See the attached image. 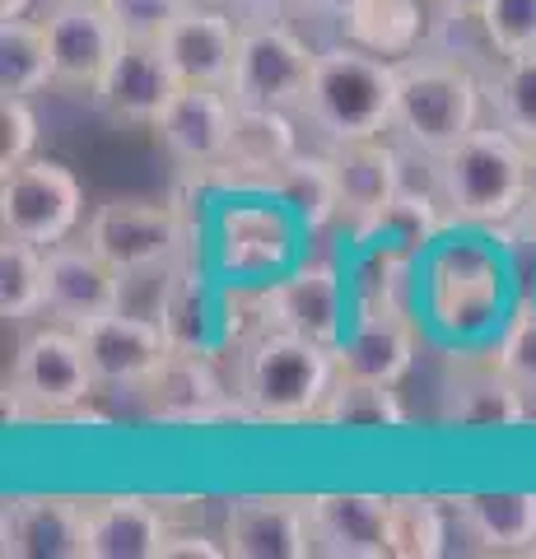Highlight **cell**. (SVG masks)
I'll list each match as a JSON object with an SVG mask.
<instances>
[{"label":"cell","mask_w":536,"mask_h":559,"mask_svg":"<svg viewBox=\"0 0 536 559\" xmlns=\"http://www.w3.org/2000/svg\"><path fill=\"white\" fill-rule=\"evenodd\" d=\"M313 555L326 559H388L392 555V495L326 489L308 499Z\"/></svg>","instance_id":"obj_17"},{"label":"cell","mask_w":536,"mask_h":559,"mask_svg":"<svg viewBox=\"0 0 536 559\" xmlns=\"http://www.w3.org/2000/svg\"><path fill=\"white\" fill-rule=\"evenodd\" d=\"M355 5H359V0H299L303 14H318V20H332V24H341Z\"/></svg>","instance_id":"obj_45"},{"label":"cell","mask_w":536,"mask_h":559,"mask_svg":"<svg viewBox=\"0 0 536 559\" xmlns=\"http://www.w3.org/2000/svg\"><path fill=\"white\" fill-rule=\"evenodd\" d=\"M229 5L243 24H281L289 10H299V0H229Z\"/></svg>","instance_id":"obj_44"},{"label":"cell","mask_w":536,"mask_h":559,"mask_svg":"<svg viewBox=\"0 0 536 559\" xmlns=\"http://www.w3.org/2000/svg\"><path fill=\"white\" fill-rule=\"evenodd\" d=\"M336 388V349L285 326H262L238 345V396L257 425H318L326 392Z\"/></svg>","instance_id":"obj_1"},{"label":"cell","mask_w":536,"mask_h":559,"mask_svg":"<svg viewBox=\"0 0 536 559\" xmlns=\"http://www.w3.org/2000/svg\"><path fill=\"white\" fill-rule=\"evenodd\" d=\"M359 248H392L406 257H420L425 248H434L439 234L448 229V215L439 201L429 197H410V191H396L388 205H378L373 215L345 224Z\"/></svg>","instance_id":"obj_29"},{"label":"cell","mask_w":536,"mask_h":559,"mask_svg":"<svg viewBox=\"0 0 536 559\" xmlns=\"http://www.w3.org/2000/svg\"><path fill=\"white\" fill-rule=\"evenodd\" d=\"M266 191L303 229H326L332 219H341V187H336V168L326 154H294L271 178Z\"/></svg>","instance_id":"obj_31"},{"label":"cell","mask_w":536,"mask_h":559,"mask_svg":"<svg viewBox=\"0 0 536 559\" xmlns=\"http://www.w3.org/2000/svg\"><path fill=\"white\" fill-rule=\"evenodd\" d=\"M439 5L462 10V14H486V10H490V0H439Z\"/></svg>","instance_id":"obj_47"},{"label":"cell","mask_w":536,"mask_h":559,"mask_svg":"<svg viewBox=\"0 0 536 559\" xmlns=\"http://www.w3.org/2000/svg\"><path fill=\"white\" fill-rule=\"evenodd\" d=\"M90 499L14 495L0 509V555L5 559H84Z\"/></svg>","instance_id":"obj_12"},{"label":"cell","mask_w":536,"mask_h":559,"mask_svg":"<svg viewBox=\"0 0 536 559\" xmlns=\"http://www.w3.org/2000/svg\"><path fill=\"white\" fill-rule=\"evenodd\" d=\"M415 345H420V331H415L406 304L355 308L350 331L336 345V378H365L396 388L415 364Z\"/></svg>","instance_id":"obj_18"},{"label":"cell","mask_w":536,"mask_h":559,"mask_svg":"<svg viewBox=\"0 0 536 559\" xmlns=\"http://www.w3.org/2000/svg\"><path fill=\"white\" fill-rule=\"evenodd\" d=\"M448 499L392 495V559H439L448 555Z\"/></svg>","instance_id":"obj_35"},{"label":"cell","mask_w":536,"mask_h":559,"mask_svg":"<svg viewBox=\"0 0 536 559\" xmlns=\"http://www.w3.org/2000/svg\"><path fill=\"white\" fill-rule=\"evenodd\" d=\"M480 20H486V33L499 57L536 51V0H490V10Z\"/></svg>","instance_id":"obj_40"},{"label":"cell","mask_w":536,"mask_h":559,"mask_svg":"<svg viewBox=\"0 0 536 559\" xmlns=\"http://www.w3.org/2000/svg\"><path fill=\"white\" fill-rule=\"evenodd\" d=\"M172 522L164 499L145 495H108L90 499V540L84 559H159Z\"/></svg>","instance_id":"obj_23"},{"label":"cell","mask_w":536,"mask_h":559,"mask_svg":"<svg viewBox=\"0 0 536 559\" xmlns=\"http://www.w3.org/2000/svg\"><path fill=\"white\" fill-rule=\"evenodd\" d=\"M211 294H205L201 275H187V285L178 289V299H172L168 318H164V331L172 349H196V355H211Z\"/></svg>","instance_id":"obj_38"},{"label":"cell","mask_w":536,"mask_h":559,"mask_svg":"<svg viewBox=\"0 0 536 559\" xmlns=\"http://www.w3.org/2000/svg\"><path fill=\"white\" fill-rule=\"evenodd\" d=\"M234 117H238V103L229 98V90L182 84L164 108V117L154 121V135H159V145L168 150L172 164H182L192 173H211L229 154Z\"/></svg>","instance_id":"obj_13"},{"label":"cell","mask_w":536,"mask_h":559,"mask_svg":"<svg viewBox=\"0 0 536 559\" xmlns=\"http://www.w3.org/2000/svg\"><path fill=\"white\" fill-rule=\"evenodd\" d=\"M462 532L480 555H532L536 546V489H472L448 499Z\"/></svg>","instance_id":"obj_27"},{"label":"cell","mask_w":536,"mask_h":559,"mask_svg":"<svg viewBox=\"0 0 536 559\" xmlns=\"http://www.w3.org/2000/svg\"><path fill=\"white\" fill-rule=\"evenodd\" d=\"M238 38H243V20L234 10L215 5H187L178 20L168 24L159 38L164 57L172 61L182 84H215L229 90L234 61H238Z\"/></svg>","instance_id":"obj_21"},{"label":"cell","mask_w":536,"mask_h":559,"mask_svg":"<svg viewBox=\"0 0 536 559\" xmlns=\"http://www.w3.org/2000/svg\"><path fill=\"white\" fill-rule=\"evenodd\" d=\"M84 242L108 257L117 271L150 266V261L187 257L192 248V229L187 215L168 201H103L90 219H84Z\"/></svg>","instance_id":"obj_10"},{"label":"cell","mask_w":536,"mask_h":559,"mask_svg":"<svg viewBox=\"0 0 536 559\" xmlns=\"http://www.w3.org/2000/svg\"><path fill=\"white\" fill-rule=\"evenodd\" d=\"M33 150H38V117H33L28 98L5 94L0 98V168L33 159Z\"/></svg>","instance_id":"obj_42"},{"label":"cell","mask_w":536,"mask_h":559,"mask_svg":"<svg viewBox=\"0 0 536 559\" xmlns=\"http://www.w3.org/2000/svg\"><path fill=\"white\" fill-rule=\"evenodd\" d=\"M490 359L517 382V388H536V304H517L509 326L499 331Z\"/></svg>","instance_id":"obj_39"},{"label":"cell","mask_w":536,"mask_h":559,"mask_svg":"<svg viewBox=\"0 0 536 559\" xmlns=\"http://www.w3.org/2000/svg\"><path fill=\"white\" fill-rule=\"evenodd\" d=\"M345 43L373 51L388 61H406L425 47L429 33V5L420 0H359V5L341 20Z\"/></svg>","instance_id":"obj_28"},{"label":"cell","mask_w":536,"mask_h":559,"mask_svg":"<svg viewBox=\"0 0 536 559\" xmlns=\"http://www.w3.org/2000/svg\"><path fill=\"white\" fill-rule=\"evenodd\" d=\"M486 103L495 127H504L523 145H536V51L504 57L495 66V75H486Z\"/></svg>","instance_id":"obj_34"},{"label":"cell","mask_w":536,"mask_h":559,"mask_svg":"<svg viewBox=\"0 0 536 559\" xmlns=\"http://www.w3.org/2000/svg\"><path fill=\"white\" fill-rule=\"evenodd\" d=\"M439 205L448 224L513 229L527 205V145L504 127H476L439 154Z\"/></svg>","instance_id":"obj_2"},{"label":"cell","mask_w":536,"mask_h":559,"mask_svg":"<svg viewBox=\"0 0 536 559\" xmlns=\"http://www.w3.org/2000/svg\"><path fill=\"white\" fill-rule=\"evenodd\" d=\"M33 0H0V20H20V14H28Z\"/></svg>","instance_id":"obj_48"},{"label":"cell","mask_w":536,"mask_h":559,"mask_svg":"<svg viewBox=\"0 0 536 559\" xmlns=\"http://www.w3.org/2000/svg\"><path fill=\"white\" fill-rule=\"evenodd\" d=\"M443 419L453 429H472V433L517 429V425H527L523 388L495 359L466 364L462 373H453V382L443 392Z\"/></svg>","instance_id":"obj_26"},{"label":"cell","mask_w":536,"mask_h":559,"mask_svg":"<svg viewBox=\"0 0 536 559\" xmlns=\"http://www.w3.org/2000/svg\"><path fill=\"white\" fill-rule=\"evenodd\" d=\"M480 112H486V75H476V66L439 57V51H415L396 61L392 131L406 145L443 154L480 127Z\"/></svg>","instance_id":"obj_4"},{"label":"cell","mask_w":536,"mask_h":559,"mask_svg":"<svg viewBox=\"0 0 536 559\" xmlns=\"http://www.w3.org/2000/svg\"><path fill=\"white\" fill-rule=\"evenodd\" d=\"M289 248H294V224L285 205H229L215 224L219 271L234 280L281 275Z\"/></svg>","instance_id":"obj_22"},{"label":"cell","mask_w":536,"mask_h":559,"mask_svg":"<svg viewBox=\"0 0 536 559\" xmlns=\"http://www.w3.org/2000/svg\"><path fill=\"white\" fill-rule=\"evenodd\" d=\"M103 5L112 10L117 28H122V38H135V43H159L168 24L178 20L187 5H196V0H103Z\"/></svg>","instance_id":"obj_41"},{"label":"cell","mask_w":536,"mask_h":559,"mask_svg":"<svg viewBox=\"0 0 536 559\" xmlns=\"http://www.w3.org/2000/svg\"><path fill=\"white\" fill-rule=\"evenodd\" d=\"M517 224H523L527 234H536V145H527V205H523V215H517Z\"/></svg>","instance_id":"obj_46"},{"label":"cell","mask_w":536,"mask_h":559,"mask_svg":"<svg viewBox=\"0 0 536 559\" xmlns=\"http://www.w3.org/2000/svg\"><path fill=\"white\" fill-rule=\"evenodd\" d=\"M229 555L224 546H215L205 532H187V527H172L168 540H164V555L159 559H219Z\"/></svg>","instance_id":"obj_43"},{"label":"cell","mask_w":536,"mask_h":559,"mask_svg":"<svg viewBox=\"0 0 536 559\" xmlns=\"http://www.w3.org/2000/svg\"><path fill=\"white\" fill-rule=\"evenodd\" d=\"M141 406L150 419L159 425H257L252 406L238 392L224 388V378L215 373L211 355H196V349H168V359L154 369V378L145 382Z\"/></svg>","instance_id":"obj_9"},{"label":"cell","mask_w":536,"mask_h":559,"mask_svg":"<svg viewBox=\"0 0 536 559\" xmlns=\"http://www.w3.org/2000/svg\"><path fill=\"white\" fill-rule=\"evenodd\" d=\"M47 308V248L24 238L0 242V318L28 322Z\"/></svg>","instance_id":"obj_33"},{"label":"cell","mask_w":536,"mask_h":559,"mask_svg":"<svg viewBox=\"0 0 536 559\" xmlns=\"http://www.w3.org/2000/svg\"><path fill=\"white\" fill-rule=\"evenodd\" d=\"M318 425L341 433H388V429H406V406L388 382L336 378V388L326 392L318 411Z\"/></svg>","instance_id":"obj_32"},{"label":"cell","mask_w":536,"mask_h":559,"mask_svg":"<svg viewBox=\"0 0 536 559\" xmlns=\"http://www.w3.org/2000/svg\"><path fill=\"white\" fill-rule=\"evenodd\" d=\"M98 378L84 355L80 326H43L14 349L10 382H5V415L10 419H71L90 406Z\"/></svg>","instance_id":"obj_5"},{"label":"cell","mask_w":536,"mask_h":559,"mask_svg":"<svg viewBox=\"0 0 536 559\" xmlns=\"http://www.w3.org/2000/svg\"><path fill=\"white\" fill-rule=\"evenodd\" d=\"M326 159H332V168H336L341 219L345 224L373 215L378 205H388L396 191H402V145H392V140H383V135L326 145Z\"/></svg>","instance_id":"obj_25"},{"label":"cell","mask_w":536,"mask_h":559,"mask_svg":"<svg viewBox=\"0 0 536 559\" xmlns=\"http://www.w3.org/2000/svg\"><path fill=\"white\" fill-rule=\"evenodd\" d=\"M84 219V187L57 159H24L0 173V234L57 248Z\"/></svg>","instance_id":"obj_6"},{"label":"cell","mask_w":536,"mask_h":559,"mask_svg":"<svg viewBox=\"0 0 536 559\" xmlns=\"http://www.w3.org/2000/svg\"><path fill=\"white\" fill-rule=\"evenodd\" d=\"M80 341H84V355H90L98 388H108V392H141L172 349L168 331L159 322H145L122 308L98 322H84Z\"/></svg>","instance_id":"obj_15"},{"label":"cell","mask_w":536,"mask_h":559,"mask_svg":"<svg viewBox=\"0 0 536 559\" xmlns=\"http://www.w3.org/2000/svg\"><path fill=\"white\" fill-rule=\"evenodd\" d=\"M57 84V51H51L47 20H0V94L33 98Z\"/></svg>","instance_id":"obj_30"},{"label":"cell","mask_w":536,"mask_h":559,"mask_svg":"<svg viewBox=\"0 0 536 559\" xmlns=\"http://www.w3.org/2000/svg\"><path fill=\"white\" fill-rule=\"evenodd\" d=\"M122 271L98 257L90 242H57L47 248V312L65 326H84L117 312Z\"/></svg>","instance_id":"obj_20"},{"label":"cell","mask_w":536,"mask_h":559,"mask_svg":"<svg viewBox=\"0 0 536 559\" xmlns=\"http://www.w3.org/2000/svg\"><path fill=\"white\" fill-rule=\"evenodd\" d=\"M51 51H57V84L94 94L98 80L122 51V28L103 0H57L47 10Z\"/></svg>","instance_id":"obj_16"},{"label":"cell","mask_w":536,"mask_h":559,"mask_svg":"<svg viewBox=\"0 0 536 559\" xmlns=\"http://www.w3.org/2000/svg\"><path fill=\"white\" fill-rule=\"evenodd\" d=\"M318 51L299 33L281 24H243L238 38V61L229 75V98L243 108H285L299 112V103L313 84Z\"/></svg>","instance_id":"obj_7"},{"label":"cell","mask_w":536,"mask_h":559,"mask_svg":"<svg viewBox=\"0 0 536 559\" xmlns=\"http://www.w3.org/2000/svg\"><path fill=\"white\" fill-rule=\"evenodd\" d=\"M406 252L392 248H359V266L350 275V299L355 308H373V304H402V285L410 271Z\"/></svg>","instance_id":"obj_37"},{"label":"cell","mask_w":536,"mask_h":559,"mask_svg":"<svg viewBox=\"0 0 536 559\" xmlns=\"http://www.w3.org/2000/svg\"><path fill=\"white\" fill-rule=\"evenodd\" d=\"M182 90L178 70L164 57L159 43H135L127 38L117 61L108 66V75L98 80V90L90 94L112 121H127V127H150L164 117V108L172 103V94Z\"/></svg>","instance_id":"obj_19"},{"label":"cell","mask_w":536,"mask_h":559,"mask_svg":"<svg viewBox=\"0 0 536 559\" xmlns=\"http://www.w3.org/2000/svg\"><path fill=\"white\" fill-rule=\"evenodd\" d=\"M219 540L234 559H308L313 555L308 499L238 495V499H229V509H224Z\"/></svg>","instance_id":"obj_14"},{"label":"cell","mask_w":536,"mask_h":559,"mask_svg":"<svg viewBox=\"0 0 536 559\" xmlns=\"http://www.w3.org/2000/svg\"><path fill=\"white\" fill-rule=\"evenodd\" d=\"M187 275H192L187 257H168V261H150V266H131V271H122V299H117V308L164 326L172 299H178V289L187 285Z\"/></svg>","instance_id":"obj_36"},{"label":"cell","mask_w":536,"mask_h":559,"mask_svg":"<svg viewBox=\"0 0 536 559\" xmlns=\"http://www.w3.org/2000/svg\"><path fill=\"white\" fill-rule=\"evenodd\" d=\"M396 112V61L373 57L355 43H336L318 51L313 84L299 103V121H308L326 145L369 140L392 131Z\"/></svg>","instance_id":"obj_3"},{"label":"cell","mask_w":536,"mask_h":559,"mask_svg":"<svg viewBox=\"0 0 536 559\" xmlns=\"http://www.w3.org/2000/svg\"><path fill=\"white\" fill-rule=\"evenodd\" d=\"M299 112H285V108H243L238 103V117H234V140H229V154H224V168L219 178L224 182H262L271 187V178L281 173L299 150Z\"/></svg>","instance_id":"obj_24"},{"label":"cell","mask_w":536,"mask_h":559,"mask_svg":"<svg viewBox=\"0 0 536 559\" xmlns=\"http://www.w3.org/2000/svg\"><path fill=\"white\" fill-rule=\"evenodd\" d=\"M252 304L257 331L285 326L318 345H341L345 336V280L326 257H313L289 275H271L257 289H243Z\"/></svg>","instance_id":"obj_8"},{"label":"cell","mask_w":536,"mask_h":559,"mask_svg":"<svg viewBox=\"0 0 536 559\" xmlns=\"http://www.w3.org/2000/svg\"><path fill=\"white\" fill-rule=\"evenodd\" d=\"M420 5H439V0H420Z\"/></svg>","instance_id":"obj_49"},{"label":"cell","mask_w":536,"mask_h":559,"mask_svg":"<svg viewBox=\"0 0 536 559\" xmlns=\"http://www.w3.org/2000/svg\"><path fill=\"white\" fill-rule=\"evenodd\" d=\"M499 304H504V275L490 261V252L457 242L443 248L429 266V318L443 331L472 336L486 322H495Z\"/></svg>","instance_id":"obj_11"}]
</instances>
